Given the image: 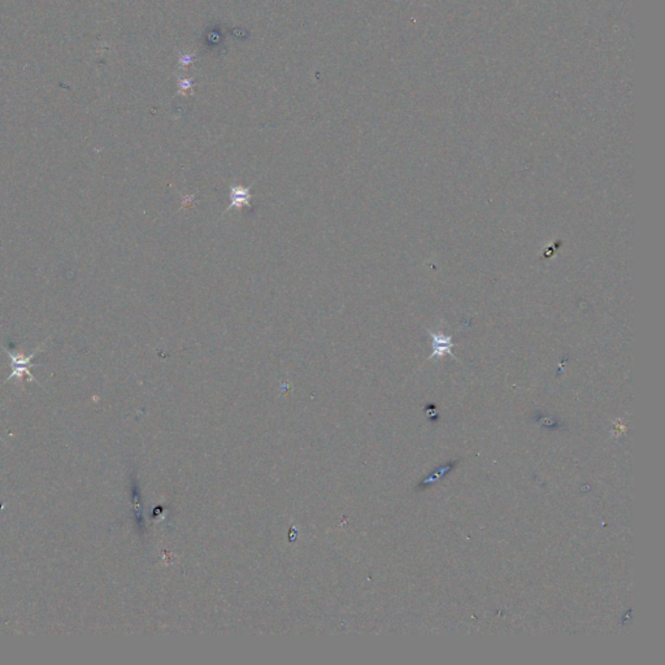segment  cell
<instances>
[{"instance_id":"3957f363","label":"cell","mask_w":665,"mask_h":665,"mask_svg":"<svg viewBox=\"0 0 665 665\" xmlns=\"http://www.w3.org/2000/svg\"><path fill=\"white\" fill-rule=\"evenodd\" d=\"M0 442H3V443H4V441H3V439H1V438H0Z\"/></svg>"},{"instance_id":"7a4b0ae2","label":"cell","mask_w":665,"mask_h":665,"mask_svg":"<svg viewBox=\"0 0 665 665\" xmlns=\"http://www.w3.org/2000/svg\"><path fill=\"white\" fill-rule=\"evenodd\" d=\"M430 337H431V341H433V353L430 355L429 360H433L434 358H442L443 355H450L452 356L454 360H457V356L452 353V347H454V343L451 341V337H447L445 334L442 332H429Z\"/></svg>"},{"instance_id":"6da1fadb","label":"cell","mask_w":665,"mask_h":665,"mask_svg":"<svg viewBox=\"0 0 665 665\" xmlns=\"http://www.w3.org/2000/svg\"><path fill=\"white\" fill-rule=\"evenodd\" d=\"M40 349H37L36 351L33 353H30L29 356H25L24 353H13V352L8 351V350H4L6 353L8 355L10 361V367H12V372H10L8 379L6 380V382L8 381L13 380V379H17L19 381H22L24 376L28 377L29 381H33V382H37L38 381L34 379V376L31 374L30 372V367H38L37 364H31V360L34 359V356L38 353Z\"/></svg>"}]
</instances>
